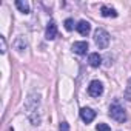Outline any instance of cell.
Instances as JSON below:
<instances>
[{"instance_id":"6da1fadb","label":"cell","mask_w":131,"mask_h":131,"mask_svg":"<svg viewBox=\"0 0 131 131\" xmlns=\"http://www.w3.org/2000/svg\"><path fill=\"white\" fill-rule=\"evenodd\" d=\"M25 108H26L28 119L31 120V123L39 125L40 123V96L36 93L29 94L25 102Z\"/></svg>"},{"instance_id":"7a4b0ae2","label":"cell","mask_w":131,"mask_h":131,"mask_svg":"<svg viewBox=\"0 0 131 131\" xmlns=\"http://www.w3.org/2000/svg\"><path fill=\"white\" fill-rule=\"evenodd\" d=\"M94 43L99 49H105L110 45V34L103 28H97L94 31Z\"/></svg>"},{"instance_id":"3957f363","label":"cell","mask_w":131,"mask_h":131,"mask_svg":"<svg viewBox=\"0 0 131 131\" xmlns=\"http://www.w3.org/2000/svg\"><path fill=\"white\" fill-rule=\"evenodd\" d=\"M110 117L114 119L116 122H125L126 120V113L123 110V106L117 102H114L113 105H110Z\"/></svg>"},{"instance_id":"277c9868","label":"cell","mask_w":131,"mask_h":131,"mask_svg":"<svg viewBox=\"0 0 131 131\" xmlns=\"http://www.w3.org/2000/svg\"><path fill=\"white\" fill-rule=\"evenodd\" d=\"M88 94H90L91 97H99V96H102V94H103V85H102V82L93 80V82L90 83V86H88Z\"/></svg>"},{"instance_id":"5b68a950","label":"cell","mask_w":131,"mask_h":131,"mask_svg":"<svg viewBox=\"0 0 131 131\" xmlns=\"http://www.w3.org/2000/svg\"><path fill=\"white\" fill-rule=\"evenodd\" d=\"M80 117L85 123H91L94 119H96V111L93 108H88V106H83L80 110Z\"/></svg>"},{"instance_id":"8992f818","label":"cell","mask_w":131,"mask_h":131,"mask_svg":"<svg viewBox=\"0 0 131 131\" xmlns=\"http://www.w3.org/2000/svg\"><path fill=\"white\" fill-rule=\"evenodd\" d=\"M45 37L46 40H54L57 37V25L51 20L48 25H46V31H45Z\"/></svg>"},{"instance_id":"52a82bcc","label":"cell","mask_w":131,"mask_h":131,"mask_svg":"<svg viewBox=\"0 0 131 131\" xmlns=\"http://www.w3.org/2000/svg\"><path fill=\"white\" fill-rule=\"evenodd\" d=\"M76 29H77L79 34H82V36H88L90 31H91V25H90V22H86V20H80V22L76 25Z\"/></svg>"},{"instance_id":"ba28073f","label":"cell","mask_w":131,"mask_h":131,"mask_svg":"<svg viewBox=\"0 0 131 131\" xmlns=\"http://www.w3.org/2000/svg\"><path fill=\"white\" fill-rule=\"evenodd\" d=\"M13 46H14V49L17 51V52H23L26 48H28V43H26V39L25 37H22V36H19L16 40H14V43H13Z\"/></svg>"},{"instance_id":"9c48e42d","label":"cell","mask_w":131,"mask_h":131,"mask_svg":"<svg viewBox=\"0 0 131 131\" xmlns=\"http://www.w3.org/2000/svg\"><path fill=\"white\" fill-rule=\"evenodd\" d=\"M73 51L79 56H83L86 54L88 51V42H74L73 43Z\"/></svg>"},{"instance_id":"30bf717a","label":"cell","mask_w":131,"mask_h":131,"mask_svg":"<svg viewBox=\"0 0 131 131\" xmlns=\"http://www.w3.org/2000/svg\"><path fill=\"white\" fill-rule=\"evenodd\" d=\"M88 63H90V67H93V68H99L102 65V57L99 56V52H91L90 57H88Z\"/></svg>"},{"instance_id":"8fae6325","label":"cell","mask_w":131,"mask_h":131,"mask_svg":"<svg viewBox=\"0 0 131 131\" xmlns=\"http://www.w3.org/2000/svg\"><path fill=\"white\" fill-rule=\"evenodd\" d=\"M100 14L103 16V17H117V11L114 9V8H111V6H106V5H102L100 6Z\"/></svg>"},{"instance_id":"7c38bea8","label":"cell","mask_w":131,"mask_h":131,"mask_svg":"<svg viewBox=\"0 0 131 131\" xmlns=\"http://www.w3.org/2000/svg\"><path fill=\"white\" fill-rule=\"evenodd\" d=\"M16 6H17L19 11L23 13V14H29V11H31L29 3H28V2H23V0H16Z\"/></svg>"},{"instance_id":"4fadbf2b","label":"cell","mask_w":131,"mask_h":131,"mask_svg":"<svg viewBox=\"0 0 131 131\" xmlns=\"http://www.w3.org/2000/svg\"><path fill=\"white\" fill-rule=\"evenodd\" d=\"M63 25H65V29L67 31H73L74 29V20L73 19H67L63 22Z\"/></svg>"},{"instance_id":"5bb4252c","label":"cell","mask_w":131,"mask_h":131,"mask_svg":"<svg viewBox=\"0 0 131 131\" xmlns=\"http://www.w3.org/2000/svg\"><path fill=\"white\" fill-rule=\"evenodd\" d=\"M0 52H2V54L6 52V40H5L3 36H0Z\"/></svg>"},{"instance_id":"9a60e30c","label":"cell","mask_w":131,"mask_h":131,"mask_svg":"<svg viewBox=\"0 0 131 131\" xmlns=\"http://www.w3.org/2000/svg\"><path fill=\"white\" fill-rule=\"evenodd\" d=\"M96 129H97V131H111V128H110L106 123H97V125H96Z\"/></svg>"},{"instance_id":"2e32d148","label":"cell","mask_w":131,"mask_h":131,"mask_svg":"<svg viewBox=\"0 0 131 131\" xmlns=\"http://www.w3.org/2000/svg\"><path fill=\"white\" fill-rule=\"evenodd\" d=\"M125 99L131 100V79L128 80V86H126V91H125Z\"/></svg>"},{"instance_id":"e0dca14e","label":"cell","mask_w":131,"mask_h":131,"mask_svg":"<svg viewBox=\"0 0 131 131\" xmlns=\"http://www.w3.org/2000/svg\"><path fill=\"white\" fill-rule=\"evenodd\" d=\"M60 131H70V125H68V122H62L60 123Z\"/></svg>"}]
</instances>
